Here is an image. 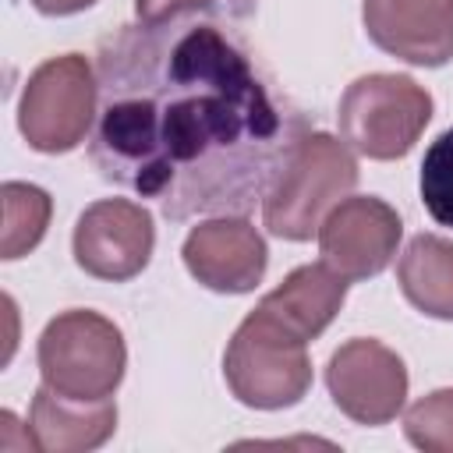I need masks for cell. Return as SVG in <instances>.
Segmentation results:
<instances>
[{
	"label": "cell",
	"mask_w": 453,
	"mask_h": 453,
	"mask_svg": "<svg viewBox=\"0 0 453 453\" xmlns=\"http://www.w3.org/2000/svg\"><path fill=\"white\" fill-rule=\"evenodd\" d=\"M99 173L163 216H244L301 142L248 42L209 14L124 25L96 60Z\"/></svg>",
	"instance_id": "cell-1"
},
{
	"label": "cell",
	"mask_w": 453,
	"mask_h": 453,
	"mask_svg": "<svg viewBox=\"0 0 453 453\" xmlns=\"http://www.w3.org/2000/svg\"><path fill=\"white\" fill-rule=\"evenodd\" d=\"M354 184L357 163L343 142L322 131L301 134L269 195L262 198L265 230L283 241H308L311 234H319L326 212L354 191Z\"/></svg>",
	"instance_id": "cell-2"
},
{
	"label": "cell",
	"mask_w": 453,
	"mask_h": 453,
	"mask_svg": "<svg viewBox=\"0 0 453 453\" xmlns=\"http://www.w3.org/2000/svg\"><path fill=\"white\" fill-rule=\"evenodd\" d=\"M127 350L120 329L99 311L74 308L57 315L39 336L42 386L67 400H110L124 379Z\"/></svg>",
	"instance_id": "cell-3"
},
{
	"label": "cell",
	"mask_w": 453,
	"mask_h": 453,
	"mask_svg": "<svg viewBox=\"0 0 453 453\" xmlns=\"http://www.w3.org/2000/svg\"><path fill=\"white\" fill-rule=\"evenodd\" d=\"M230 393L258 411L294 407L311 386V361L304 340L255 308L234 333L223 354Z\"/></svg>",
	"instance_id": "cell-4"
},
{
	"label": "cell",
	"mask_w": 453,
	"mask_h": 453,
	"mask_svg": "<svg viewBox=\"0 0 453 453\" xmlns=\"http://www.w3.org/2000/svg\"><path fill=\"white\" fill-rule=\"evenodd\" d=\"M432 120V96L407 74H365L340 99V134L368 159H400Z\"/></svg>",
	"instance_id": "cell-5"
},
{
	"label": "cell",
	"mask_w": 453,
	"mask_h": 453,
	"mask_svg": "<svg viewBox=\"0 0 453 453\" xmlns=\"http://www.w3.org/2000/svg\"><path fill=\"white\" fill-rule=\"evenodd\" d=\"M99 81L81 53L50 57L32 71L18 106V127L35 152L78 149L96 120Z\"/></svg>",
	"instance_id": "cell-6"
},
{
	"label": "cell",
	"mask_w": 453,
	"mask_h": 453,
	"mask_svg": "<svg viewBox=\"0 0 453 453\" xmlns=\"http://www.w3.org/2000/svg\"><path fill=\"white\" fill-rule=\"evenodd\" d=\"M333 403L357 425H386L407 400V368L379 340H347L326 368Z\"/></svg>",
	"instance_id": "cell-7"
},
{
	"label": "cell",
	"mask_w": 453,
	"mask_h": 453,
	"mask_svg": "<svg viewBox=\"0 0 453 453\" xmlns=\"http://www.w3.org/2000/svg\"><path fill=\"white\" fill-rule=\"evenodd\" d=\"M400 234L403 223L396 209H389L382 198L354 195L336 202L319 223V251L322 262L343 280H368L393 262Z\"/></svg>",
	"instance_id": "cell-8"
},
{
	"label": "cell",
	"mask_w": 453,
	"mask_h": 453,
	"mask_svg": "<svg viewBox=\"0 0 453 453\" xmlns=\"http://www.w3.org/2000/svg\"><path fill=\"white\" fill-rule=\"evenodd\" d=\"M156 230L145 205L127 198H103L78 216L74 262L96 280H131L152 258Z\"/></svg>",
	"instance_id": "cell-9"
},
{
	"label": "cell",
	"mask_w": 453,
	"mask_h": 453,
	"mask_svg": "<svg viewBox=\"0 0 453 453\" xmlns=\"http://www.w3.org/2000/svg\"><path fill=\"white\" fill-rule=\"evenodd\" d=\"M265 241L244 216L205 219L184 237L188 273L219 294H248L265 273Z\"/></svg>",
	"instance_id": "cell-10"
},
{
	"label": "cell",
	"mask_w": 453,
	"mask_h": 453,
	"mask_svg": "<svg viewBox=\"0 0 453 453\" xmlns=\"http://www.w3.org/2000/svg\"><path fill=\"white\" fill-rule=\"evenodd\" d=\"M368 39L418 67L453 60V0H365Z\"/></svg>",
	"instance_id": "cell-11"
},
{
	"label": "cell",
	"mask_w": 453,
	"mask_h": 453,
	"mask_svg": "<svg viewBox=\"0 0 453 453\" xmlns=\"http://www.w3.org/2000/svg\"><path fill=\"white\" fill-rule=\"evenodd\" d=\"M117 428V407L110 400H67L42 386L32 400L28 432L42 453H81L103 446Z\"/></svg>",
	"instance_id": "cell-12"
},
{
	"label": "cell",
	"mask_w": 453,
	"mask_h": 453,
	"mask_svg": "<svg viewBox=\"0 0 453 453\" xmlns=\"http://www.w3.org/2000/svg\"><path fill=\"white\" fill-rule=\"evenodd\" d=\"M343 297H347V280L326 262H319L294 269L273 294L258 301V308L308 343L333 322Z\"/></svg>",
	"instance_id": "cell-13"
},
{
	"label": "cell",
	"mask_w": 453,
	"mask_h": 453,
	"mask_svg": "<svg viewBox=\"0 0 453 453\" xmlns=\"http://www.w3.org/2000/svg\"><path fill=\"white\" fill-rule=\"evenodd\" d=\"M396 280L418 311L453 322V241L418 234L396 262Z\"/></svg>",
	"instance_id": "cell-14"
},
{
	"label": "cell",
	"mask_w": 453,
	"mask_h": 453,
	"mask_svg": "<svg viewBox=\"0 0 453 453\" xmlns=\"http://www.w3.org/2000/svg\"><path fill=\"white\" fill-rule=\"evenodd\" d=\"M0 205H4V237H0V255L11 262V258H21L28 255L42 234H46V223H50V195L35 184H18V180H7L0 188Z\"/></svg>",
	"instance_id": "cell-15"
},
{
	"label": "cell",
	"mask_w": 453,
	"mask_h": 453,
	"mask_svg": "<svg viewBox=\"0 0 453 453\" xmlns=\"http://www.w3.org/2000/svg\"><path fill=\"white\" fill-rule=\"evenodd\" d=\"M403 432L418 449L453 453V389H435L411 403L403 414Z\"/></svg>",
	"instance_id": "cell-16"
},
{
	"label": "cell",
	"mask_w": 453,
	"mask_h": 453,
	"mask_svg": "<svg viewBox=\"0 0 453 453\" xmlns=\"http://www.w3.org/2000/svg\"><path fill=\"white\" fill-rule=\"evenodd\" d=\"M421 202L435 223L453 226V127L442 131L421 159Z\"/></svg>",
	"instance_id": "cell-17"
},
{
	"label": "cell",
	"mask_w": 453,
	"mask_h": 453,
	"mask_svg": "<svg viewBox=\"0 0 453 453\" xmlns=\"http://www.w3.org/2000/svg\"><path fill=\"white\" fill-rule=\"evenodd\" d=\"M216 0H134L138 21H166L177 14H191V11H205Z\"/></svg>",
	"instance_id": "cell-18"
},
{
	"label": "cell",
	"mask_w": 453,
	"mask_h": 453,
	"mask_svg": "<svg viewBox=\"0 0 453 453\" xmlns=\"http://www.w3.org/2000/svg\"><path fill=\"white\" fill-rule=\"evenodd\" d=\"M32 4H35V11H42V14H74V11L92 7L96 0H32Z\"/></svg>",
	"instance_id": "cell-19"
}]
</instances>
